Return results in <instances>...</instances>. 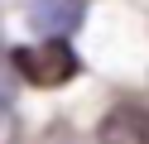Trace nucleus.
<instances>
[{
    "label": "nucleus",
    "instance_id": "nucleus-1",
    "mask_svg": "<svg viewBox=\"0 0 149 144\" xmlns=\"http://www.w3.org/2000/svg\"><path fill=\"white\" fill-rule=\"evenodd\" d=\"M15 72L24 77V82H34V86H63V82H72L77 77V53H72L63 38H43V43H34V48H15Z\"/></svg>",
    "mask_w": 149,
    "mask_h": 144
},
{
    "label": "nucleus",
    "instance_id": "nucleus-2",
    "mask_svg": "<svg viewBox=\"0 0 149 144\" xmlns=\"http://www.w3.org/2000/svg\"><path fill=\"white\" fill-rule=\"evenodd\" d=\"M101 144H149V111L135 101H120L106 111V120H101L96 130Z\"/></svg>",
    "mask_w": 149,
    "mask_h": 144
},
{
    "label": "nucleus",
    "instance_id": "nucleus-3",
    "mask_svg": "<svg viewBox=\"0 0 149 144\" xmlns=\"http://www.w3.org/2000/svg\"><path fill=\"white\" fill-rule=\"evenodd\" d=\"M82 15H87L82 0H29V19L43 38H68L82 24Z\"/></svg>",
    "mask_w": 149,
    "mask_h": 144
},
{
    "label": "nucleus",
    "instance_id": "nucleus-4",
    "mask_svg": "<svg viewBox=\"0 0 149 144\" xmlns=\"http://www.w3.org/2000/svg\"><path fill=\"white\" fill-rule=\"evenodd\" d=\"M0 111H5V91H0Z\"/></svg>",
    "mask_w": 149,
    "mask_h": 144
}]
</instances>
